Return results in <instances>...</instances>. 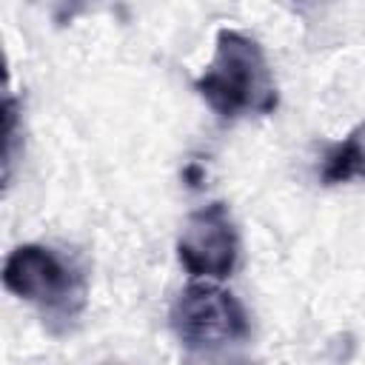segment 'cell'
Wrapping results in <instances>:
<instances>
[{
    "label": "cell",
    "instance_id": "cell-5",
    "mask_svg": "<svg viewBox=\"0 0 365 365\" xmlns=\"http://www.w3.org/2000/svg\"><path fill=\"white\" fill-rule=\"evenodd\" d=\"M365 177V137H362V125L354 128L348 137H342L339 143L328 145L322 154V168H319V180L325 185H342L351 180Z\"/></svg>",
    "mask_w": 365,
    "mask_h": 365
},
{
    "label": "cell",
    "instance_id": "cell-2",
    "mask_svg": "<svg viewBox=\"0 0 365 365\" xmlns=\"http://www.w3.org/2000/svg\"><path fill=\"white\" fill-rule=\"evenodd\" d=\"M3 285L17 299L31 302L51 331L74 325L88 299L83 268L40 242H23L6 257Z\"/></svg>",
    "mask_w": 365,
    "mask_h": 365
},
{
    "label": "cell",
    "instance_id": "cell-8",
    "mask_svg": "<svg viewBox=\"0 0 365 365\" xmlns=\"http://www.w3.org/2000/svg\"><path fill=\"white\" fill-rule=\"evenodd\" d=\"M182 177H185L191 185H197V182L202 180V171H200V165H197V163H188V165H185V171H182Z\"/></svg>",
    "mask_w": 365,
    "mask_h": 365
},
{
    "label": "cell",
    "instance_id": "cell-4",
    "mask_svg": "<svg viewBox=\"0 0 365 365\" xmlns=\"http://www.w3.org/2000/svg\"><path fill=\"white\" fill-rule=\"evenodd\" d=\"M177 259L194 279H225L240 262V231L225 202L214 200L188 214Z\"/></svg>",
    "mask_w": 365,
    "mask_h": 365
},
{
    "label": "cell",
    "instance_id": "cell-3",
    "mask_svg": "<svg viewBox=\"0 0 365 365\" xmlns=\"http://www.w3.org/2000/svg\"><path fill=\"white\" fill-rule=\"evenodd\" d=\"M168 325L191 354H217L245 342L251 334L242 302L231 291L214 285V279L188 282L168 311Z\"/></svg>",
    "mask_w": 365,
    "mask_h": 365
},
{
    "label": "cell",
    "instance_id": "cell-1",
    "mask_svg": "<svg viewBox=\"0 0 365 365\" xmlns=\"http://www.w3.org/2000/svg\"><path fill=\"white\" fill-rule=\"evenodd\" d=\"M194 91L222 120L265 117L279 103L262 46L237 29L217 31L211 63L194 80Z\"/></svg>",
    "mask_w": 365,
    "mask_h": 365
},
{
    "label": "cell",
    "instance_id": "cell-6",
    "mask_svg": "<svg viewBox=\"0 0 365 365\" xmlns=\"http://www.w3.org/2000/svg\"><path fill=\"white\" fill-rule=\"evenodd\" d=\"M17 140H20V103L11 88L3 94V182H11L14 160H17Z\"/></svg>",
    "mask_w": 365,
    "mask_h": 365
},
{
    "label": "cell",
    "instance_id": "cell-7",
    "mask_svg": "<svg viewBox=\"0 0 365 365\" xmlns=\"http://www.w3.org/2000/svg\"><path fill=\"white\" fill-rule=\"evenodd\" d=\"M46 9H48V14H51V20L57 23V26H66V23H71L74 17H80L94 0H40Z\"/></svg>",
    "mask_w": 365,
    "mask_h": 365
}]
</instances>
